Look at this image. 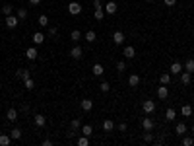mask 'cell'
Here are the masks:
<instances>
[{"label":"cell","instance_id":"cell-1","mask_svg":"<svg viewBox=\"0 0 194 146\" xmlns=\"http://www.w3.org/2000/svg\"><path fill=\"white\" fill-rule=\"evenodd\" d=\"M4 24H6V27H8V29H16L18 24H19V18L14 16V14H10V16L4 18Z\"/></svg>","mask_w":194,"mask_h":146},{"label":"cell","instance_id":"cell-2","mask_svg":"<svg viewBox=\"0 0 194 146\" xmlns=\"http://www.w3.org/2000/svg\"><path fill=\"white\" fill-rule=\"evenodd\" d=\"M142 109H144V113H153L155 111V101L153 99H144Z\"/></svg>","mask_w":194,"mask_h":146},{"label":"cell","instance_id":"cell-3","mask_svg":"<svg viewBox=\"0 0 194 146\" xmlns=\"http://www.w3.org/2000/svg\"><path fill=\"white\" fill-rule=\"evenodd\" d=\"M70 57H72V58H76V61H80V58L84 57L82 47H80V45H74V47H72V51H70Z\"/></svg>","mask_w":194,"mask_h":146},{"label":"cell","instance_id":"cell-4","mask_svg":"<svg viewBox=\"0 0 194 146\" xmlns=\"http://www.w3.org/2000/svg\"><path fill=\"white\" fill-rule=\"evenodd\" d=\"M68 12L72 14V16H78V14H82V4L70 2V4H68Z\"/></svg>","mask_w":194,"mask_h":146},{"label":"cell","instance_id":"cell-5","mask_svg":"<svg viewBox=\"0 0 194 146\" xmlns=\"http://www.w3.org/2000/svg\"><path fill=\"white\" fill-rule=\"evenodd\" d=\"M33 121H35V127H39V129L47 125V117H45V115H41V113H35Z\"/></svg>","mask_w":194,"mask_h":146},{"label":"cell","instance_id":"cell-6","mask_svg":"<svg viewBox=\"0 0 194 146\" xmlns=\"http://www.w3.org/2000/svg\"><path fill=\"white\" fill-rule=\"evenodd\" d=\"M103 10H105V14H111V16H113V14L119 10V6H117V2H113V0H111V2H107L103 6Z\"/></svg>","mask_w":194,"mask_h":146},{"label":"cell","instance_id":"cell-7","mask_svg":"<svg viewBox=\"0 0 194 146\" xmlns=\"http://www.w3.org/2000/svg\"><path fill=\"white\" fill-rule=\"evenodd\" d=\"M16 76H18L19 80H27V78H31V70H29V68H19V70L16 72Z\"/></svg>","mask_w":194,"mask_h":146},{"label":"cell","instance_id":"cell-8","mask_svg":"<svg viewBox=\"0 0 194 146\" xmlns=\"http://www.w3.org/2000/svg\"><path fill=\"white\" fill-rule=\"evenodd\" d=\"M167 96H169L167 86H165V84H161L159 88H157V98H159V99H167Z\"/></svg>","mask_w":194,"mask_h":146},{"label":"cell","instance_id":"cell-9","mask_svg":"<svg viewBox=\"0 0 194 146\" xmlns=\"http://www.w3.org/2000/svg\"><path fill=\"white\" fill-rule=\"evenodd\" d=\"M169 72H171V74H175V76H177V74H181V72H183V64L175 61V62L169 66Z\"/></svg>","mask_w":194,"mask_h":146},{"label":"cell","instance_id":"cell-10","mask_svg":"<svg viewBox=\"0 0 194 146\" xmlns=\"http://www.w3.org/2000/svg\"><path fill=\"white\" fill-rule=\"evenodd\" d=\"M186 133H188V129H186V125H184V123H177V127H175V135H179V136H184Z\"/></svg>","mask_w":194,"mask_h":146},{"label":"cell","instance_id":"cell-11","mask_svg":"<svg viewBox=\"0 0 194 146\" xmlns=\"http://www.w3.org/2000/svg\"><path fill=\"white\" fill-rule=\"evenodd\" d=\"M25 57H27V58H29V61H35V58H37V57H39V51H37V49H35V47H29V49H27V51H25Z\"/></svg>","mask_w":194,"mask_h":146},{"label":"cell","instance_id":"cell-12","mask_svg":"<svg viewBox=\"0 0 194 146\" xmlns=\"http://www.w3.org/2000/svg\"><path fill=\"white\" fill-rule=\"evenodd\" d=\"M80 107H82V111H91V109H93V101L91 99H82Z\"/></svg>","mask_w":194,"mask_h":146},{"label":"cell","instance_id":"cell-13","mask_svg":"<svg viewBox=\"0 0 194 146\" xmlns=\"http://www.w3.org/2000/svg\"><path fill=\"white\" fill-rule=\"evenodd\" d=\"M142 129L144 130H152L153 129V121L149 119V117H144V119H142Z\"/></svg>","mask_w":194,"mask_h":146},{"label":"cell","instance_id":"cell-14","mask_svg":"<svg viewBox=\"0 0 194 146\" xmlns=\"http://www.w3.org/2000/svg\"><path fill=\"white\" fill-rule=\"evenodd\" d=\"M91 72H93V76H103V72H105V68H103V64H93V68H91Z\"/></svg>","mask_w":194,"mask_h":146},{"label":"cell","instance_id":"cell-15","mask_svg":"<svg viewBox=\"0 0 194 146\" xmlns=\"http://www.w3.org/2000/svg\"><path fill=\"white\" fill-rule=\"evenodd\" d=\"M113 41L117 43V45L124 43V33H123V31H114V33H113Z\"/></svg>","mask_w":194,"mask_h":146},{"label":"cell","instance_id":"cell-16","mask_svg":"<svg viewBox=\"0 0 194 146\" xmlns=\"http://www.w3.org/2000/svg\"><path fill=\"white\" fill-rule=\"evenodd\" d=\"M31 39H33V43H35V45H41V43H43V41H45V35H43L41 31H35Z\"/></svg>","mask_w":194,"mask_h":146},{"label":"cell","instance_id":"cell-17","mask_svg":"<svg viewBox=\"0 0 194 146\" xmlns=\"http://www.w3.org/2000/svg\"><path fill=\"white\" fill-rule=\"evenodd\" d=\"M138 84H140V76H138V74H130V76H128V86L136 88Z\"/></svg>","mask_w":194,"mask_h":146},{"label":"cell","instance_id":"cell-18","mask_svg":"<svg viewBox=\"0 0 194 146\" xmlns=\"http://www.w3.org/2000/svg\"><path fill=\"white\" fill-rule=\"evenodd\" d=\"M183 70H186V72H194V58H188V61H186L184 64H183Z\"/></svg>","mask_w":194,"mask_h":146},{"label":"cell","instance_id":"cell-19","mask_svg":"<svg viewBox=\"0 0 194 146\" xmlns=\"http://www.w3.org/2000/svg\"><path fill=\"white\" fill-rule=\"evenodd\" d=\"M123 55H124L126 58H134V57H136V51H134V47H130V45H128V47H124Z\"/></svg>","mask_w":194,"mask_h":146},{"label":"cell","instance_id":"cell-20","mask_svg":"<svg viewBox=\"0 0 194 146\" xmlns=\"http://www.w3.org/2000/svg\"><path fill=\"white\" fill-rule=\"evenodd\" d=\"M6 117H8V121H16V119H18V109L10 107L8 111H6Z\"/></svg>","mask_w":194,"mask_h":146},{"label":"cell","instance_id":"cell-21","mask_svg":"<svg viewBox=\"0 0 194 146\" xmlns=\"http://www.w3.org/2000/svg\"><path fill=\"white\" fill-rule=\"evenodd\" d=\"M93 18H95L97 21H101V20L105 18V10H103V6H101V8H95V12H93Z\"/></svg>","mask_w":194,"mask_h":146},{"label":"cell","instance_id":"cell-22","mask_svg":"<svg viewBox=\"0 0 194 146\" xmlns=\"http://www.w3.org/2000/svg\"><path fill=\"white\" fill-rule=\"evenodd\" d=\"M37 24H39L41 27H49V16H47V14H41L39 20H37Z\"/></svg>","mask_w":194,"mask_h":146},{"label":"cell","instance_id":"cell-23","mask_svg":"<svg viewBox=\"0 0 194 146\" xmlns=\"http://www.w3.org/2000/svg\"><path fill=\"white\" fill-rule=\"evenodd\" d=\"M70 39L74 41V43H80V39H82V31H80V29H74V31L70 33Z\"/></svg>","mask_w":194,"mask_h":146},{"label":"cell","instance_id":"cell-24","mask_svg":"<svg viewBox=\"0 0 194 146\" xmlns=\"http://www.w3.org/2000/svg\"><path fill=\"white\" fill-rule=\"evenodd\" d=\"M181 84H184V86H188L190 84V72H181Z\"/></svg>","mask_w":194,"mask_h":146},{"label":"cell","instance_id":"cell-25","mask_svg":"<svg viewBox=\"0 0 194 146\" xmlns=\"http://www.w3.org/2000/svg\"><path fill=\"white\" fill-rule=\"evenodd\" d=\"M113 129H114V123H113L111 119H105V121H103V130H107V133H111Z\"/></svg>","mask_w":194,"mask_h":146},{"label":"cell","instance_id":"cell-26","mask_svg":"<svg viewBox=\"0 0 194 146\" xmlns=\"http://www.w3.org/2000/svg\"><path fill=\"white\" fill-rule=\"evenodd\" d=\"M84 37H85V41H88V43H93V41L97 39V35H95V31H93V29H89V31L85 33Z\"/></svg>","mask_w":194,"mask_h":146},{"label":"cell","instance_id":"cell-27","mask_svg":"<svg viewBox=\"0 0 194 146\" xmlns=\"http://www.w3.org/2000/svg\"><path fill=\"white\" fill-rule=\"evenodd\" d=\"M12 142V136L10 135H0V146H8Z\"/></svg>","mask_w":194,"mask_h":146},{"label":"cell","instance_id":"cell-28","mask_svg":"<svg viewBox=\"0 0 194 146\" xmlns=\"http://www.w3.org/2000/svg\"><path fill=\"white\" fill-rule=\"evenodd\" d=\"M175 115H177V113H175V109H173V107H169L167 111H165V119H167V121H175Z\"/></svg>","mask_w":194,"mask_h":146},{"label":"cell","instance_id":"cell-29","mask_svg":"<svg viewBox=\"0 0 194 146\" xmlns=\"http://www.w3.org/2000/svg\"><path fill=\"white\" fill-rule=\"evenodd\" d=\"M10 136H12V140H19V138H21V130L19 129H12L10 130Z\"/></svg>","mask_w":194,"mask_h":146},{"label":"cell","instance_id":"cell-30","mask_svg":"<svg viewBox=\"0 0 194 146\" xmlns=\"http://www.w3.org/2000/svg\"><path fill=\"white\" fill-rule=\"evenodd\" d=\"M16 16H18L19 20H25V18H27V8H18V10H16Z\"/></svg>","mask_w":194,"mask_h":146},{"label":"cell","instance_id":"cell-31","mask_svg":"<svg viewBox=\"0 0 194 146\" xmlns=\"http://www.w3.org/2000/svg\"><path fill=\"white\" fill-rule=\"evenodd\" d=\"M82 135L91 136V135H93V127H91V125H84V127H82Z\"/></svg>","mask_w":194,"mask_h":146},{"label":"cell","instance_id":"cell-32","mask_svg":"<svg viewBox=\"0 0 194 146\" xmlns=\"http://www.w3.org/2000/svg\"><path fill=\"white\" fill-rule=\"evenodd\" d=\"M24 84H25V88H27V90H35V80H33V78H27V80H24Z\"/></svg>","mask_w":194,"mask_h":146},{"label":"cell","instance_id":"cell-33","mask_svg":"<svg viewBox=\"0 0 194 146\" xmlns=\"http://www.w3.org/2000/svg\"><path fill=\"white\" fill-rule=\"evenodd\" d=\"M88 144H89V138L85 135H82L80 138H78V146H88Z\"/></svg>","mask_w":194,"mask_h":146},{"label":"cell","instance_id":"cell-34","mask_svg":"<svg viewBox=\"0 0 194 146\" xmlns=\"http://www.w3.org/2000/svg\"><path fill=\"white\" fill-rule=\"evenodd\" d=\"M14 12V8H12V4H6V6H2V14H4V18L6 16H10V14Z\"/></svg>","mask_w":194,"mask_h":146},{"label":"cell","instance_id":"cell-35","mask_svg":"<svg viewBox=\"0 0 194 146\" xmlns=\"http://www.w3.org/2000/svg\"><path fill=\"white\" fill-rule=\"evenodd\" d=\"M181 113H183L184 117H190V115H192V107H190V105H183Z\"/></svg>","mask_w":194,"mask_h":146},{"label":"cell","instance_id":"cell-36","mask_svg":"<svg viewBox=\"0 0 194 146\" xmlns=\"http://www.w3.org/2000/svg\"><path fill=\"white\" fill-rule=\"evenodd\" d=\"M70 127H72V130H78L82 127V121L80 119H72V123H70Z\"/></svg>","mask_w":194,"mask_h":146},{"label":"cell","instance_id":"cell-37","mask_svg":"<svg viewBox=\"0 0 194 146\" xmlns=\"http://www.w3.org/2000/svg\"><path fill=\"white\" fill-rule=\"evenodd\" d=\"M152 140H153L152 130H146V133H144V142H152Z\"/></svg>","mask_w":194,"mask_h":146},{"label":"cell","instance_id":"cell-38","mask_svg":"<svg viewBox=\"0 0 194 146\" xmlns=\"http://www.w3.org/2000/svg\"><path fill=\"white\" fill-rule=\"evenodd\" d=\"M56 35H58V29L54 25H49V37H56Z\"/></svg>","mask_w":194,"mask_h":146},{"label":"cell","instance_id":"cell-39","mask_svg":"<svg viewBox=\"0 0 194 146\" xmlns=\"http://www.w3.org/2000/svg\"><path fill=\"white\" fill-rule=\"evenodd\" d=\"M159 82H161V84H169V82H171V74H161V76H159Z\"/></svg>","mask_w":194,"mask_h":146},{"label":"cell","instance_id":"cell-40","mask_svg":"<svg viewBox=\"0 0 194 146\" xmlns=\"http://www.w3.org/2000/svg\"><path fill=\"white\" fill-rule=\"evenodd\" d=\"M194 144V138L192 136H184L183 138V146H192Z\"/></svg>","mask_w":194,"mask_h":146},{"label":"cell","instance_id":"cell-41","mask_svg":"<svg viewBox=\"0 0 194 146\" xmlns=\"http://www.w3.org/2000/svg\"><path fill=\"white\" fill-rule=\"evenodd\" d=\"M99 88H101V92H105V94H107V92L111 90V84H109V82H105V80H103V82H101V86H99Z\"/></svg>","mask_w":194,"mask_h":146},{"label":"cell","instance_id":"cell-42","mask_svg":"<svg viewBox=\"0 0 194 146\" xmlns=\"http://www.w3.org/2000/svg\"><path fill=\"white\" fill-rule=\"evenodd\" d=\"M117 70H119V72H124V70H126V62H124V61L117 62Z\"/></svg>","mask_w":194,"mask_h":146},{"label":"cell","instance_id":"cell-43","mask_svg":"<svg viewBox=\"0 0 194 146\" xmlns=\"http://www.w3.org/2000/svg\"><path fill=\"white\" fill-rule=\"evenodd\" d=\"M93 6H95V8H101L103 2H101V0H93Z\"/></svg>","mask_w":194,"mask_h":146},{"label":"cell","instance_id":"cell-44","mask_svg":"<svg viewBox=\"0 0 194 146\" xmlns=\"http://www.w3.org/2000/svg\"><path fill=\"white\" fill-rule=\"evenodd\" d=\"M119 130H120V133H124V130H126V123H120V125H119Z\"/></svg>","mask_w":194,"mask_h":146},{"label":"cell","instance_id":"cell-45","mask_svg":"<svg viewBox=\"0 0 194 146\" xmlns=\"http://www.w3.org/2000/svg\"><path fill=\"white\" fill-rule=\"evenodd\" d=\"M165 4H167V6H175L177 0H165Z\"/></svg>","mask_w":194,"mask_h":146},{"label":"cell","instance_id":"cell-46","mask_svg":"<svg viewBox=\"0 0 194 146\" xmlns=\"http://www.w3.org/2000/svg\"><path fill=\"white\" fill-rule=\"evenodd\" d=\"M29 4H33V6H37V4H41V0H27Z\"/></svg>","mask_w":194,"mask_h":146},{"label":"cell","instance_id":"cell-47","mask_svg":"<svg viewBox=\"0 0 194 146\" xmlns=\"http://www.w3.org/2000/svg\"><path fill=\"white\" fill-rule=\"evenodd\" d=\"M146 2H153V0H146Z\"/></svg>","mask_w":194,"mask_h":146},{"label":"cell","instance_id":"cell-48","mask_svg":"<svg viewBox=\"0 0 194 146\" xmlns=\"http://www.w3.org/2000/svg\"><path fill=\"white\" fill-rule=\"evenodd\" d=\"M192 133H194V125H192Z\"/></svg>","mask_w":194,"mask_h":146}]
</instances>
